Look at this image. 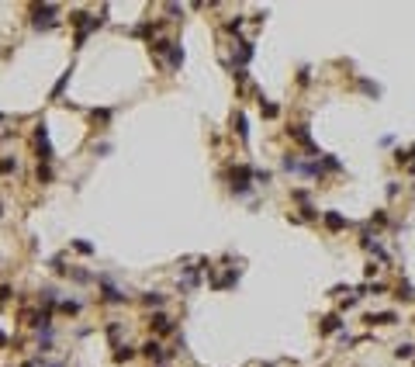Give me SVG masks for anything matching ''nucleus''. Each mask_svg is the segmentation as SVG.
<instances>
[{
  "mask_svg": "<svg viewBox=\"0 0 415 367\" xmlns=\"http://www.w3.org/2000/svg\"><path fill=\"white\" fill-rule=\"evenodd\" d=\"M35 145H39V160L49 163V160H52V142H49V128H45V122L35 128Z\"/></svg>",
  "mask_w": 415,
  "mask_h": 367,
  "instance_id": "nucleus-1",
  "label": "nucleus"
},
{
  "mask_svg": "<svg viewBox=\"0 0 415 367\" xmlns=\"http://www.w3.org/2000/svg\"><path fill=\"white\" fill-rule=\"evenodd\" d=\"M142 353H145L149 360H156V364H163V360H166V353H163V347H159V340H149V343L142 347Z\"/></svg>",
  "mask_w": 415,
  "mask_h": 367,
  "instance_id": "nucleus-2",
  "label": "nucleus"
},
{
  "mask_svg": "<svg viewBox=\"0 0 415 367\" xmlns=\"http://www.w3.org/2000/svg\"><path fill=\"white\" fill-rule=\"evenodd\" d=\"M149 326H153V329H156V333H159V336H166V333H173V322H170V319H166L163 312H156V315H153V322H149Z\"/></svg>",
  "mask_w": 415,
  "mask_h": 367,
  "instance_id": "nucleus-3",
  "label": "nucleus"
},
{
  "mask_svg": "<svg viewBox=\"0 0 415 367\" xmlns=\"http://www.w3.org/2000/svg\"><path fill=\"white\" fill-rule=\"evenodd\" d=\"M246 180H249V170H246V166H239V170L232 173V187H236V191H246V187H249Z\"/></svg>",
  "mask_w": 415,
  "mask_h": 367,
  "instance_id": "nucleus-4",
  "label": "nucleus"
},
{
  "mask_svg": "<svg viewBox=\"0 0 415 367\" xmlns=\"http://www.w3.org/2000/svg\"><path fill=\"white\" fill-rule=\"evenodd\" d=\"M100 284H104V298H107V302H121V298H125L121 291H118V287H111L107 281H100Z\"/></svg>",
  "mask_w": 415,
  "mask_h": 367,
  "instance_id": "nucleus-5",
  "label": "nucleus"
},
{
  "mask_svg": "<svg viewBox=\"0 0 415 367\" xmlns=\"http://www.w3.org/2000/svg\"><path fill=\"white\" fill-rule=\"evenodd\" d=\"M14 170H18V160H14V156H4V160H0V173H4V177L14 173Z\"/></svg>",
  "mask_w": 415,
  "mask_h": 367,
  "instance_id": "nucleus-6",
  "label": "nucleus"
},
{
  "mask_svg": "<svg viewBox=\"0 0 415 367\" xmlns=\"http://www.w3.org/2000/svg\"><path fill=\"white\" fill-rule=\"evenodd\" d=\"M367 322H377V326H391V322H395V312H381V315H370Z\"/></svg>",
  "mask_w": 415,
  "mask_h": 367,
  "instance_id": "nucleus-7",
  "label": "nucleus"
},
{
  "mask_svg": "<svg viewBox=\"0 0 415 367\" xmlns=\"http://www.w3.org/2000/svg\"><path fill=\"white\" fill-rule=\"evenodd\" d=\"M132 357H135V350H132V347H118V353H115V360H118V364H125V360H132Z\"/></svg>",
  "mask_w": 415,
  "mask_h": 367,
  "instance_id": "nucleus-8",
  "label": "nucleus"
},
{
  "mask_svg": "<svg viewBox=\"0 0 415 367\" xmlns=\"http://www.w3.org/2000/svg\"><path fill=\"white\" fill-rule=\"evenodd\" d=\"M412 353H415V347H412V343H401V347L395 350V357H398V360H408Z\"/></svg>",
  "mask_w": 415,
  "mask_h": 367,
  "instance_id": "nucleus-9",
  "label": "nucleus"
},
{
  "mask_svg": "<svg viewBox=\"0 0 415 367\" xmlns=\"http://www.w3.org/2000/svg\"><path fill=\"white\" fill-rule=\"evenodd\" d=\"M325 222H329V229H343L346 218H343V215H325Z\"/></svg>",
  "mask_w": 415,
  "mask_h": 367,
  "instance_id": "nucleus-10",
  "label": "nucleus"
},
{
  "mask_svg": "<svg viewBox=\"0 0 415 367\" xmlns=\"http://www.w3.org/2000/svg\"><path fill=\"white\" fill-rule=\"evenodd\" d=\"M180 62H183V49L173 45V49H170V66H180Z\"/></svg>",
  "mask_w": 415,
  "mask_h": 367,
  "instance_id": "nucleus-11",
  "label": "nucleus"
},
{
  "mask_svg": "<svg viewBox=\"0 0 415 367\" xmlns=\"http://www.w3.org/2000/svg\"><path fill=\"white\" fill-rule=\"evenodd\" d=\"M39 180H42V184L52 180V166H49V163H39Z\"/></svg>",
  "mask_w": 415,
  "mask_h": 367,
  "instance_id": "nucleus-12",
  "label": "nucleus"
},
{
  "mask_svg": "<svg viewBox=\"0 0 415 367\" xmlns=\"http://www.w3.org/2000/svg\"><path fill=\"white\" fill-rule=\"evenodd\" d=\"M69 73H73V69H66V73H62V80H59V83L52 87V97H59V94H62V87L69 83Z\"/></svg>",
  "mask_w": 415,
  "mask_h": 367,
  "instance_id": "nucleus-13",
  "label": "nucleus"
},
{
  "mask_svg": "<svg viewBox=\"0 0 415 367\" xmlns=\"http://www.w3.org/2000/svg\"><path fill=\"white\" fill-rule=\"evenodd\" d=\"M142 302H145V305H163V295H159V291H149Z\"/></svg>",
  "mask_w": 415,
  "mask_h": 367,
  "instance_id": "nucleus-14",
  "label": "nucleus"
},
{
  "mask_svg": "<svg viewBox=\"0 0 415 367\" xmlns=\"http://www.w3.org/2000/svg\"><path fill=\"white\" fill-rule=\"evenodd\" d=\"M59 308H62L66 315H77V312H80V302H62Z\"/></svg>",
  "mask_w": 415,
  "mask_h": 367,
  "instance_id": "nucleus-15",
  "label": "nucleus"
},
{
  "mask_svg": "<svg viewBox=\"0 0 415 367\" xmlns=\"http://www.w3.org/2000/svg\"><path fill=\"white\" fill-rule=\"evenodd\" d=\"M322 329H325V333H332V329H339V315H329V319H325V326H322Z\"/></svg>",
  "mask_w": 415,
  "mask_h": 367,
  "instance_id": "nucleus-16",
  "label": "nucleus"
},
{
  "mask_svg": "<svg viewBox=\"0 0 415 367\" xmlns=\"http://www.w3.org/2000/svg\"><path fill=\"white\" fill-rule=\"evenodd\" d=\"M73 249H80V253H94V246H90V243H83V239L73 243Z\"/></svg>",
  "mask_w": 415,
  "mask_h": 367,
  "instance_id": "nucleus-17",
  "label": "nucleus"
},
{
  "mask_svg": "<svg viewBox=\"0 0 415 367\" xmlns=\"http://www.w3.org/2000/svg\"><path fill=\"white\" fill-rule=\"evenodd\" d=\"M263 115H267V118H277V104H263Z\"/></svg>",
  "mask_w": 415,
  "mask_h": 367,
  "instance_id": "nucleus-18",
  "label": "nucleus"
},
{
  "mask_svg": "<svg viewBox=\"0 0 415 367\" xmlns=\"http://www.w3.org/2000/svg\"><path fill=\"white\" fill-rule=\"evenodd\" d=\"M21 367H42V364H39V360H28V364H21Z\"/></svg>",
  "mask_w": 415,
  "mask_h": 367,
  "instance_id": "nucleus-19",
  "label": "nucleus"
},
{
  "mask_svg": "<svg viewBox=\"0 0 415 367\" xmlns=\"http://www.w3.org/2000/svg\"><path fill=\"white\" fill-rule=\"evenodd\" d=\"M4 343H7V336H4V329H0V347H4Z\"/></svg>",
  "mask_w": 415,
  "mask_h": 367,
  "instance_id": "nucleus-20",
  "label": "nucleus"
},
{
  "mask_svg": "<svg viewBox=\"0 0 415 367\" xmlns=\"http://www.w3.org/2000/svg\"><path fill=\"white\" fill-rule=\"evenodd\" d=\"M49 367H62V364H49Z\"/></svg>",
  "mask_w": 415,
  "mask_h": 367,
  "instance_id": "nucleus-21",
  "label": "nucleus"
},
{
  "mask_svg": "<svg viewBox=\"0 0 415 367\" xmlns=\"http://www.w3.org/2000/svg\"><path fill=\"white\" fill-rule=\"evenodd\" d=\"M0 122H4V115H0Z\"/></svg>",
  "mask_w": 415,
  "mask_h": 367,
  "instance_id": "nucleus-22",
  "label": "nucleus"
},
{
  "mask_svg": "<svg viewBox=\"0 0 415 367\" xmlns=\"http://www.w3.org/2000/svg\"><path fill=\"white\" fill-rule=\"evenodd\" d=\"M267 367H270V364H267Z\"/></svg>",
  "mask_w": 415,
  "mask_h": 367,
  "instance_id": "nucleus-23",
  "label": "nucleus"
}]
</instances>
